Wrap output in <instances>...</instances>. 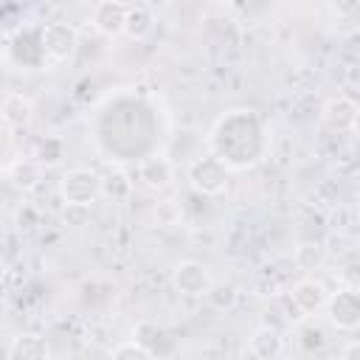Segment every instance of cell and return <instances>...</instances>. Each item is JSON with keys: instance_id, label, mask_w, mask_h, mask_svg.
Returning a JSON list of instances; mask_svg holds the SVG:
<instances>
[{"instance_id": "1", "label": "cell", "mask_w": 360, "mask_h": 360, "mask_svg": "<svg viewBox=\"0 0 360 360\" xmlns=\"http://www.w3.org/2000/svg\"><path fill=\"white\" fill-rule=\"evenodd\" d=\"M205 146H208V155H214L228 172L231 169L242 172V169L256 166L267 155L270 135H267L264 118L256 110L236 107V110L222 112L211 124L205 135Z\"/></svg>"}, {"instance_id": "2", "label": "cell", "mask_w": 360, "mask_h": 360, "mask_svg": "<svg viewBox=\"0 0 360 360\" xmlns=\"http://www.w3.org/2000/svg\"><path fill=\"white\" fill-rule=\"evenodd\" d=\"M59 197L68 208H87L101 197V174L87 166H73L59 177Z\"/></svg>"}, {"instance_id": "3", "label": "cell", "mask_w": 360, "mask_h": 360, "mask_svg": "<svg viewBox=\"0 0 360 360\" xmlns=\"http://www.w3.org/2000/svg\"><path fill=\"white\" fill-rule=\"evenodd\" d=\"M39 45H42L45 65H62L76 53L79 34H76V28L70 22L53 20V22L39 25Z\"/></svg>"}, {"instance_id": "4", "label": "cell", "mask_w": 360, "mask_h": 360, "mask_svg": "<svg viewBox=\"0 0 360 360\" xmlns=\"http://www.w3.org/2000/svg\"><path fill=\"white\" fill-rule=\"evenodd\" d=\"M186 177L191 183V188L202 197H217L228 188V169L214 158V155H197L188 160Z\"/></svg>"}, {"instance_id": "5", "label": "cell", "mask_w": 360, "mask_h": 360, "mask_svg": "<svg viewBox=\"0 0 360 360\" xmlns=\"http://www.w3.org/2000/svg\"><path fill=\"white\" fill-rule=\"evenodd\" d=\"M326 298H329V290H326L321 281H315V278H301V281H295V284L287 290V295H284L287 309H290L287 318H290V321H304V318L315 315L318 309H323Z\"/></svg>"}, {"instance_id": "6", "label": "cell", "mask_w": 360, "mask_h": 360, "mask_svg": "<svg viewBox=\"0 0 360 360\" xmlns=\"http://www.w3.org/2000/svg\"><path fill=\"white\" fill-rule=\"evenodd\" d=\"M323 309H326L329 323L340 332H354L360 326V295L354 287H340L329 292Z\"/></svg>"}, {"instance_id": "7", "label": "cell", "mask_w": 360, "mask_h": 360, "mask_svg": "<svg viewBox=\"0 0 360 360\" xmlns=\"http://www.w3.org/2000/svg\"><path fill=\"white\" fill-rule=\"evenodd\" d=\"M211 284H214L211 270L197 259H183L172 270V287L188 298H202Z\"/></svg>"}, {"instance_id": "8", "label": "cell", "mask_w": 360, "mask_h": 360, "mask_svg": "<svg viewBox=\"0 0 360 360\" xmlns=\"http://www.w3.org/2000/svg\"><path fill=\"white\" fill-rule=\"evenodd\" d=\"M357 118H360V107L352 96H332L323 101L321 107V121L332 129V132H343V135H352L357 129Z\"/></svg>"}, {"instance_id": "9", "label": "cell", "mask_w": 360, "mask_h": 360, "mask_svg": "<svg viewBox=\"0 0 360 360\" xmlns=\"http://www.w3.org/2000/svg\"><path fill=\"white\" fill-rule=\"evenodd\" d=\"M138 180L149 191H166L174 183V160L163 152H152L138 160Z\"/></svg>"}, {"instance_id": "10", "label": "cell", "mask_w": 360, "mask_h": 360, "mask_svg": "<svg viewBox=\"0 0 360 360\" xmlns=\"http://www.w3.org/2000/svg\"><path fill=\"white\" fill-rule=\"evenodd\" d=\"M8 53H11L14 62L22 65V68H42V65H45V56H42V45H39V28L17 31V34L11 37Z\"/></svg>"}, {"instance_id": "11", "label": "cell", "mask_w": 360, "mask_h": 360, "mask_svg": "<svg viewBox=\"0 0 360 360\" xmlns=\"http://www.w3.org/2000/svg\"><path fill=\"white\" fill-rule=\"evenodd\" d=\"M284 346V335L273 326H259L248 338V354L253 360H281Z\"/></svg>"}, {"instance_id": "12", "label": "cell", "mask_w": 360, "mask_h": 360, "mask_svg": "<svg viewBox=\"0 0 360 360\" xmlns=\"http://www.w3.org/2000/svg\"><path fill=\"white\" fill-rule=\"evenodd\" d=\"M124 17H127V3H118V0H101L90 11L93 28L104 37H118L124 31Z\"/></svg>"}, {"instance_id": "13", "label": "cell", "mask_w": 360, "mask_h": 360, "mask_svg": "<svg viewBox=\"0 0 360 360\" xmlns=\"http://www.w3.org/2000/svg\"><path fill=\"white\" fill-rule=\"evenodd\" d=\"M132 340L141 343L155 360L163 357V354H169V352L174 349V340L169 338V332H166L163 326H158V323H149V321H141V323L132 329Z\"/></svg>"}, {"instance_id": "14", "label": "cell", "mask_w": 360, "mask_h": 360, "mask_svg": "<svg viewBox=\"0 0 360 360\" xmlns=\"http://www.w3.org/2000/svg\"><path fill=\"white\" fill-rule=\"evenodd\" d=\"M34 118V101L22 93H8L0 101V121L8 129H25Z\"/></svg>"}, {"instance_id": "15", "label": "cell", "mask_w": 360, "mask_h": 360, "mask_svg": "<svg viewBox=\"0 0 360 360\" xmlns=\"http://www.w3.org/2000/svg\"><path fill=\"white\" fill-rule=\"evenodd\" d=\"M48 357H51L48 340L42 335H34V332L11 338L8 352H6V360H48Z\"/></svg>"}, {"instance_id": "16", "label": "cell", "mask_w": 360, "mask_h": 360, "mask_svg": "<svg viewBox=\"0 0 360 360\" xmlns=\"http://www.w3.org/2000/svg\"><path fill=\"white\" fill-rule=\"evenodd\" d=\"M152 28H155V14L146 6H127V17H124V31L121 34H127L135 42H141V39H146L152 34Z\"/></svg>"}, {"instance_id": "17", "label": "cell", "mask_w": 360, "mask_h": 360, "mask_svg": "<svg viewBox=\"0 0 360 360\" xmlns=\"http://www.w3.org/2000/svg\"><path fill=\"white\" fill-rule=\"evenodd\" d=\"M8 180H11L20 191H31V188H37L39 180H42V166H39L34 158L14 160L11 169H8Z\"/></svg>"}, {"instance_id": "18", "label": "cell", "mask_w": 360, "mask_h": 360, "mask_svg": "<svg viewBox=\"0 0 360 360\" xmlns=\"http://www.w3.org/2000/svg\"><path fill=\"white\" fill-rule=\"evenodd\" d=\"M202 298L214 312H231L239 304V290L231 281H214Z\"/></svg>"}, {"instance_id": "19", "label": "cell", "mask_w": 360, "mask_h": 360, "mask_svg": "<svg viewBox=\"0 0 360 360\" xmlns=\"http://www.w3.org/2000/svg\"><path fill=\"white\" fill-rule=\"evenodd\" d=\"M65 158V141L59 135H42L34 143V160L39 166H56Z\"/></svg>"}, {"instance_id": "20", "label": "cell", "mask_w": 360, "mask_h": 360, "mask_svg": "<svg viewBox=\"0 0 360 360\" xmlns=\"http://www.w3.org/2000/svg\"><path fill=\"white\" fill-rule=\"evenodd\" d=\"M321 250H323V256L338 259V262L346 259V256H354V236L349 231H329Z\"/></svg>"}, {"instance_id": "21", "label": "cell", "mask_w": 360, "mask_h": 360, "mask_svg": "<svg viewBox=\"0 0 360 360\" xmlns=\"http://www.w3.org/2000/svg\"><path fill=\"white\" fill-rule=\"evenodd\" d=\"M132 194V180L127 172L121 169H112L110 174L101 177V197H110V200H127Z\"/></svg>"}, {"instance_id": "22", "label": "cell", "mask_w": 360, "mask_h": 360, "mask_svg": "<svg viewBox=\"0 0 360 360\" xmlns=\"http://www.w3.org/2000/svg\"><path fill=\"white\" fill-rule=\"evenodd\" d=\"M321 259H323V250H321V245H312V242H307V245H298V248H295L292 264H295V267H301V270H312L315 264H321Z\"/></svg>"}, {"instance_id": "23", "label": "cell", "mask_w": 360, "mask_h": 360, "mask_svg": "<svg viewBox=\"0 0 360 360\" xmlns=\"http://www.w3.org/2000/svg\"><path fill=\"white\" fill-rule=\"evenodd\" d=\"M329 231H349L352 233V225H354V205H343L338 202L329 214Z\"/></svg>"}, {"instance_id": "24", "label": "cell", "mask_w": 360, "mask_h": 360, "mask_svg": "<svg viewBox=\"0 0 360 360\" xmlns=\"http://www.w3.org/2000/svg\"><path fill=\"white\" fill-rule=\"evenodd\" d=\"M110 360H155L141 343H135V340H124V343H118L115 349H112V357Z\"/></svg>"}, {"instance_id": "25", "label": "cell", "mask_w": 360, "mask_h": 360, "mask_svg": "<svg viewBox=\"0 0 360 360\" xmlns=\"http://www.w3.org/2000/svg\"><path fill=\"white\" fill-rule=\"evenodd\" d=\"M180 202L177 200H163V202H158V208H155V219H158V225H163V228H172V225H177L180 222Z\"/></svg>"}, {"instance_id": "26", "label": "cell", "mask_w": 360, "mask_h": 360, "mask_svg": "<svg viewBox=\"0 0 360 360\" xmlns=\"http://www.w3.org/2000/svg\"><path fill=\"white\" fill-rule=\"evenodd\" d=\"M17 225H20V228H34V225H39V211L25 202V205L17 211Z\"/></svg>"}, {"instance_id": "27", "label": "cell", "mask_w": 360, "mask_h": 360, "mask_svg": "<svg viewBox=\"0 0 360 360\" xmlns=\"http://www.w3.org/2000/svg\"><path fill=\"white\" fill-rule=\"evenodd\" d=\"M301 343H304L309 352H312V349H321V346H323V332H321L318 326H307V329H304V340H301Z\"/></svg>"}, {"instance_id": "28", "label": "cell", "mask_w": 360, "mask_h": 360, "mask_svg": "<svg viewBox=\"0 0 360 360\" xmlns=\"http://www.w3.org/2000/svg\"><path fill=\"white\" fill-rule=\"evenodd\" d=\"M357 354H360V346L352 340V343H346V349H343V357H340V360H357Z\"/></svg>"}, {"instance_id": "29", "label": "cell", "mask_w": 360, "mask_h": 360, "mask_svg": "<svg viewBox=\"0 0 360 360\" xmlns=\"http://www.w3.org/2000/svg\"><path fill=\"white\" fill-rule=\"evenodd\" d=\"M8 48H11V37H8V31L0 28V59L8 56Z\"/></svg>"}, {"instance_id": "30", "label": "cell", "mask_w": 360, "mask_h": 360, "mask_svg": "<svg viewBox=\"0 0 360 360\" xmlns=\"http://www.w3.org/2000/svg\"><path fill=\"white\" fill-rule=\"evenodd\" d=\"M3 278H6V262L0 259V284H3Z\"/></svg>"}, {"instance_id": "31", "label": "cell", "mask_w": 360, "mask_h": 360, "mask_svg": "<svg viewBox=\"0 0 360 360\" xmlns=\"http://www.w3.org/2000/svg\"><path fill=\"white\" fill-rule=\"evenodd\" d=\"M0 152H3V135H0Z\"/></svg>"}]
</instances>
